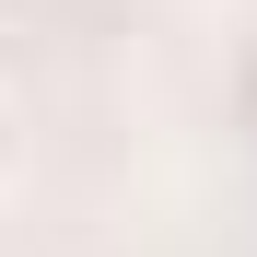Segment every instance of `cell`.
Listing matches in <instances>:
<instances>
[{"label":"cell","instance_id":"cell-1","mask_svg":"<svg viewBox=\"0 0 257 257\" xmlns=\"http://www.w3.org/2000/svg\"><path fill=\"white\" fill-rule=\"evenodd\" d=\"M24 176V117H12V94H0V187Z\"/></svg>","mask_w":257,"mask_h":257}]
</instances>
